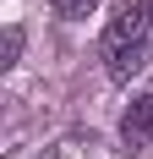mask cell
I'll list each match as a JSON object with an SVG mask.
<instances>
[{
    "instance_id": "obj_4",
    "label": "cell",
    "mask_w": 153,
    "mask_h": 159,
    "mask_svg": "<svg viewBox=\"0 0 153 159\" xmlns=\"http://www.w3.org/2000/svg\"><path fill=\"white\" fill-rule=\"evenodd\" d=\"M16 49H22V28H11V33H6V66L16 61Z\"/></svg>"
},
{
    "instance_id": "obj_3",
    "label": "cell",
    "mask_w": 153,
    "mask_h": 159,
    "mask_svg": "<svg viewBox=\"0 0 153 159\" xmlns=\"http://www.w3.org/2000/svg\"><path fill=\"white\" fill-rule=\"evenodd\" d=\"M55 6V16H66V22H82V16L98 11V0H49Z\"/></svg>"
},
{
    "instance_id": "obj_1",
    "label": "cell",
    "mask_w": 153,
    "mask_h": 159,
    "mask_svg": "<svg viewBox=\"0 0 153 159\" xmlns=\"http://www.w3.org/2000/svg\"><path fill=\"white\" fill-rule=\"evenodd\" d=\"M148 33H153V0H120L104 22V71L126 82L131 71L148 66Z\"/></svg>"
},
{
    "instance_id": "obj_2",
    "label": "cell",
    "mask_w": 153,
    "mask_h": 159,
    "mask_svg": "<svg viewBox=\"0 0 153 159\" xmlns=\"http://www.w3.org/2000/svg\"><path fill=\"white\" fill-rule=\"evenodd\" d=\"M120 137H126V148H148V143H153V93H142V99H131V104H126Z\"/></svg>"
}]
</instances>
